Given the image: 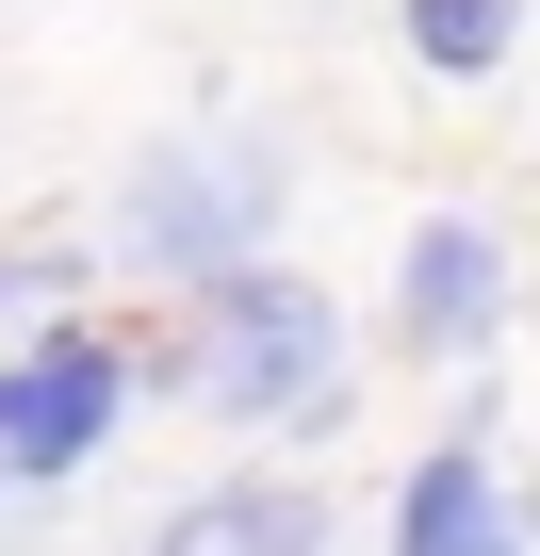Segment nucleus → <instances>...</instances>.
<instances>
[{
  "instance_id": "obj_1",
  "label": "nucleus",
  "mask_w": 540,
  "mask_h": 556,
  "mask_svg": "<svg viewBox=\"0 0 540 556\" xmlns=\"http://www.w3.org/2000/svg\"><path fill=\"white\" fill-rule=\"evenodd\" d=\"M197 409L213 426H328L344 409V312L296 262H229L197 278Z\"/></svg>"
},
{
  "instance_id": "obj_2",
  "label": "nucleus",
  "mask_w": 540,
  "mask_h": 556,
  "mask_svg": "<svg viewBox=\"0 0 540 556\" xmlns=\"http://www.w3.org/2000/svg\"><path fill=\"white\" fill-rule=\"evenodd\" d=\"M279 197H296V164L262 148V131H180V148H148L131 180H115V262H148V278H229V262H262V229H279Z\"/></svg>"
},
{
  "instance_id": "obj_8",
  "label": "nucleus",
  "mask_w": 540,
  "mask_h": 556,
  "mask_svg": "<svg viewBox=\"0 0 540 556\" xmlns=\"http://www.w3.org/2000/svg\"><path fill=\"white\" fill-rule=\"evenodd\" d=\"M17 295H66V262H0V312H17Z\"/></svg>"
},
{
  "instance_id": "obj_7",
  "label": "nucleus",
  "mask_w": 540,
  "mask_h": 556,
  "mask_svg": "<svg viewBox=\"0 0 540 556\" xmlns=\"http://www.w3.org/2000/svg\"><path fill=\"white\" fill-rule=\"evenodd\" d=\"M393 34H410V66H426V83H491V66H507V34H524V0H410Z\"/></svg>"
},
{
  "instance_id": "obj_4",
  "label": "nucleus",
  "mask_w": 540,
  "mask_h": 556,
  "mask_svg": "<svg viewBox=\"0 0 540 556\" xmlns=\"http://www.w3.org/2000/svg\"><path fill=\"white\" fill-rule=\"evenodd\" d=\"M393 328H410V361H475V344L507 328V245H491L475 213H426V229H410V262H393Z\"/></svg>"
},
{
  "instance_id": "obj_6",
  "label": "nucleus",
  "mask_w": 540,
  "mask_h": 556,
  "mask_svg": "<svg viewBox=\"0 0 540 556\" xmlns=\"http://www.w3.org/2000/svg\"><path fill=\"white\" fill-rule=\"evenodd\" d=\"M148 556H328V507H312V491H279V475H229V491L164 507V523H148Z\"/></svg>"
},
{
  "instance_id": "obj_3",
  "label": "nucleus",
  "mask_w": 540,
  "mask_h": 556,
  "mask_svg": "<svg viewBox=\"0 0 540 556\" xmlns=\"http://www.w3.org/2000/svg\"><path fill=\"white\" fill-rule=\"evenodd\" d=\"M115 409H131V361H115L99 328H50L34 361H0V475H17V491L83 475Z\"/></svg>"
},
{
  "instance_id": "obj_5",
  "label": "nucleus",
  "mask_w": 540,
  "mask_h": 556,
  "mask_svg": "<svg viewBox=\"0 0 540 556\" xmlns=\"http://www.w3.org/2000/svg\"><path fill=\"white\" fill-rule=\"evenodd\" d=\"M491 393L459 409V442H426L410 458V491H393V556H524V523H507V475H491Z\"/></svg>"
}]
</instances>
